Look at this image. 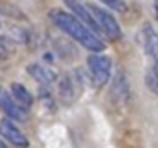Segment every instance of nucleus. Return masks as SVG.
<instances>
[{
	"label": "nucleus",
	"mask_w": 158,
	"mask_h": 148,
	"mask_svg": "<svg viewBox=\"0 0 158 148\" xmlns=\"http://www.w3.org/2000/svg\"><path fill=\"white\" fill-rule=\"evenodd\" d=\"M50 18L62 32H66V34H68L70 38H74L78 44H82L86 50H92V52H102L104 50L102 38L94 30H90L82 20H78L72 12L54 8V10H50Z\"/></svg>",
	"instance_id": "nucleus-1"
},
{
	"label": "nucleus",
	"mask_w": 158,
	"mask_h": 148,
	"mask_svg": "<svg viewBox=\"0 0 158 148\" xmlns=\"http://www.w3.org/2000/svg\"><path fill=\"white\" fill-rule=\"evenodd\" d=\"M86 64H88V72H90V78H92L94 86H98V88L104 86L112 72V60L108 56L100 54V52H94V54L88 56Z\"/></svg>",
	"instance_id": "nucleus-2"
},
{
	"label": "nucleus",
	"mask_w": 158,
	"mask_h": 148,
	"mask_svg": "<svg viewBox=\"0 0 158 148\" xmlns=\"http://www.w3.org/2000/svg\"><path fill=\"white\" fill-rule=\"evenodd\" d=\"M88 8H90V12H92L94 20H96L98 28H100V32H104L108 38H112V40H118L120 36H122V30H120L116 18L108 10H104V8H100V6H88Z\"/></svg>",
	"instance_id": "nucleus-3"
},
{
	"label": "nucleus",
	"mask_w": 158,
	"mask_h": 148,
	"mask_svg": "<svg viewBox=\"0 0 158 148\" xmlns=\"http://www.w3.org/2000/svg\"><path fill=\"white\" fill-rule=\"evenodd\" d=\"M0 108H2V112L6 114L8 118H12V120H26L28 118V110L22 108V106L12 98V94L8 92L6 88H2V86H0Z\"/></svg>",
	"instance_id": "nucleus-4"
},
{
	"label": "nucleus",
	"mask_w": 158,
	"mask_h": 148,
	"mask_svg": "<svg viewBox=\"0 0 158 148\" xmlns=\"http://www.w3.org/2000/svg\"><path fill=\"white\" fill-rule=\"evenodd\" d=\"M0 136L18 148H28V138L22 134V130H18V126L10 118H2L0 120Z\"/></svg>",
	"instance_id": "nucleus-5"
},
{
	"label": "nucleus",
	"mask_w": 158,
	"mask_h": 148,
	"mask_svg": "<svg viewBox=\"0 0 158 148\" xmlns=\"http://www.w3.org/2000/svg\"><path fill=\"white\" fill-rule=\"evenodd\" d=\"M64 2H66V6L72 10V14L76 16L78 20H82V22H84L90 30H94L96 34L100 32V28H98V24H96V20H94L92 12H90V8L86 6L82 0H64Z\"/></svg>",
	"instance_id": "nucleus-6"
},
{
	"label": "nucleus",
	"mask_w": 158,
	"mask_h": 148,
	"mask_svg": "<svg viewBox=\"0 0 158 148\" xmlns=\"http://www.w3.org/2000/svg\"><path fill=\"white\" fill-rule=\"evenodd\" d=\"M28 74H30L32 78H36V80L44 86H50L52 82H56V74L48 66H42V64H28Z\"/></svg>",
	"instance_id": "nucleus-7"
},
{
	"label": "nucleus",
	"mask_w": 158,
	"mask_h": 148,
	"mask_svg": "<svg viewBox=\"0 0 158 148\" xmlns=\"http://www.w3.org/2000/svg\"><path fill=\"white\" fill-rule=\"evenodd\" d=\"M10 94H12V98H14L22 108H26V110L30 108L32 102H34V96H32V94L28 92L22 84H18V82H14V84L10 86Z\"/></svg>",
	"instance_id": "nucleus-8"
},
{
	"label": "nucleus",
	"mask_w": 158,
	"mask_h": 148,
	"mask_svg": "<svg viewBox=\"0 0 158 148\" xmlns=\"http://www.w3.org/2000/svg\"><path fill=\"white\" fill-rule=\"evenodd\" d=\"M144 48L152 58H158V32L152 30L150 26L144 28Z\"/></svg>",
	"instance_id": "nucleus-9"
},
{
	"label": "nucleus",
	"mask_w": 158,
	"mask_h": 148,
	"mask_svg": "<svg viewBox=\"0 0 158 148\" xmlns=\"http://www.w3.org/2000/svg\"><path fill=\"white\" fill-rule=\"evenodd\" d=\"M60 96L64 98V100H72V98H74L72 80H70L68 76H66V78H62V82H60Z\"/></svg>",
	"instance_id": "nucleus-10"
},
{
	"label": "nucleus",
	"mask_w": 158,
	"mask_h": 148,
	"mask_svg": "<svg viewBox=\"0 0 158 148\" xmlns=\"http://www.w3.org/2000/svg\"><path fill=\"white\" fill-rule=\"evenodd\" d=\"M146 84H148V88L158 96V72H148L146 74Z\"/></svg>",
	"instance_id": "nucleus-11"
},
{
	"label": "nucleus",
	"mask_w": 158,
	"mask_h": 148,
	"mask_svg": "<svg viewBox=\"0 0 158 148\" xmlns=\"http://www.w3.org/2000/svg\"><path fill=\"white\" fill-rule=\"evenodd\" d=\"M100 2H104L106 6L114 8V10H124V2L122 0H100Z\"/></svg>",
	"instance_id": "nucleus-12"
},
{
	"label": "nucleus",
	"mask_w": 158,
	"mask_h": 148,
	"mask_svg": "<svg viewBox=\"0 0 158 148\" xmlns=\"http://www.w3.org/2000/svg\"><path fill=\"white\" fill-rule=\"evenodd\" d=\"M10 54V48H8V42L4 38H0V58H6Z\"/></svg>",
	"instance_id": "nucleus-13"
},
{
	"label": "nucleus",
	"mask_w": 158,
	"mask_h": 148,
	"mask_svg": "<svg viewBox=\"0 0 158 148\" xmlns=\"http://www.w3.org/2000/svg\"><path fill=\"white\" fill-rule=\"evenodd\" d=\"M0 148H8V146H6V144H4V142H2V140H0Z\"/></svg>",
	"instance_id": "nucleus-14"
},
{
	"label": "nucleus",
	"mask_w": 158,
	"mask_h": 148,
	"mask_svg": "<svg viewBox=\"0 0 158 148\" xmlns=\"http://www.w3.org/2000/svg\"><path fill=\"white\" fill-rule=\"evenodd\" d=\"M154 62H156V72H158V58H156V60H154Z\"/></svg>",
	"instance_id": "nucleus-15"
},
{
	"label": "nucleus",
	"mask_w": 158,
	"mask_h": 148,
	"mask_svg": "<svg viewBox=\"0 0 158 148\" xmlns=\"http://www.w3.org/2000/svg\"><path fill=\"white\" fill-rule=\"evenodd\" d=\"M156 12H158V2H156Z\"/></svg>",
	"instance_id": "nucleus-16"
}]
</instances>
